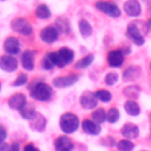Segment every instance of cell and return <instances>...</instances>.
I'll list each match as a JSON object with an SVG mask.
<instances>
[{
	"instance_id": "1",
	"label": "cell",
	"mask_w": 151,
	"mask_h": 151,
	"mask_svg": "<svg viewBox=\"0 0 151 151\" xmlns=\"http://www.w3.org/2000/svg\"><path fill=\"white\" fill-rule=\"evenodd\" d=\"M29 91H31V97L37 101L47 102L52 97V88L48 83L41 82V81H35L29 86Z\"/></svg>"
},
{
	"instance_id": "2",
	"label": "cell",
	"mask_w": 151,
	"mask_h": 151,
	"mask_svg": "<svg viewBox=\"0 0 151 151\" xmlns=\"http://www.w3.org/2000/svg\"><path fill=\"white\" fill-rule=\"evenodd\" d=\"M48 55H49L50 60L53 61L55 66H58V68H64V66L69 65L74 58V52L70 48H66V47L61 48L57 52H49Z\"/></svg>"
},
{
	"instance_id": "3",
	"label": "cell",
	"mask_w": 151,
	"mask_h": 151,
	"mask_svg": "<svg viewBox=\"0 0 151 151\" xmlns=\"http://www.w3.org/2000/svg\"><path fill=\"white\" fill-rule=\"evenodd\" d=\"M80 126V119L73 113H65L60 117V129L65 134H72Z\"/></svg>"
},
{
	"instance_id": "4",
	"label": "cell",
	"mask_w": 151,
	"mask_h": 151,
	"mask_svg": "<svg viewBox=\"0 0 151 151\" xmlns=\"http://www.w3.org/2000/svg\"><path fill=\"white\" fill-rule=\"evenodd\" d=\"M11 28L13 32L23 35V36H31L33 33V27L31 21L27 20L25 17H15L11 21Z\"/></svg>"
},
{
	"instance_id": "5",
	"label": "cell",
	"mask_w": 151,
	"mask_h": 151,
	"mask_svg": "<svg viewBox=\"0 0 151 151\" xmlns=\"http://www.w3.org/2000/svg\"><path fill=\"white\" fill-rule=\"evenodd\" d=\"M96 8L105 15L110 16V17H119L121 16V9L115 3L107 1V0H98L96 1Z\"/></svg>"
},
{
	"instance_id": "6",
	"label": "cell",
	"mask_w": 151,
	"mask_h": 151,
	"mask_svg": "<svg viewBox=\"0 0 151 151\" xmlns=\"http://www.w3.org/2000/svg\"><path fill=\"white\" fill-rule=\"evenodd\" d=\"M58 35H60V32L57 31L55 25H47L40 31V39L45 44H53L58 40Z\"/></svg>"
},
{
	"instance_id": "7",
	"label": "cell",
	"mask_w": 151,
	"mask_h": 151,
	"mask_svg": "<svg viewBox=\"0 0 151 151\" xmlns=\"http://www.w3.org/2000/svg\"><path fill=\"white\" fill-rule=\"evenodd\" d=\"M127 37L134 42L135 45H143L145 44V39L143 35L139 31L138 23H131L127 27Z\"/></svg>"
},
{
	"instance_id": "8",
	"label": "cell",
	"mask_w": 151,
	"mask_h": 151,
	"mask_svg": "<svg viewBox=\"0 0 151 151\" xmlns=\"http://www.w3.org/2000/svg\"><path fill=\"white\" fill-rule=\"evenodd\" d=\"M98 104V99L96 97V93L93 91H83L80 97V105L83 107V109H94Z\"/></svg>"
},
{
	"instance_id": "9",
	"label": "cell",
	"mask_w": 151,
	"mask_h": 151,
	"mask_svg": "<svg viewBox=\"0 0 151 151\" xmlns=\"http://www.w3.org/2000/svg\"><path fill=\"white\" fill-rule=\"evenodd\" d=\"M17 66H19V63L13 56L4 55L0 57V69H1V70L11 73V72H15L16 69H17Z\"/></svg>"
},
{
	"instance_id": "10",
	"label": "cell",
	"mask_w": 151,
	"mask_h": 151,
	"mask_svg": "<svg viewBox=\"0 0 151 151\" xmlns=\"http://www.w3.org/2000/svg\"><path fill=\"white\" fill-rule=\"evenodd\" d=\"M3 48H4L7 55H17L20 52V41H19V39H16L13 36H8L3 42Z\"/></svg>"
},
{
	"instance_id": "11",
	"label": "cell",
	"mask_w": 151,
	"mask_h": 151,
	"mask_svg": "<svg viewBox=\"0 0 151 151\" xmlns=\"http://www.w3.org/2000/svg\"><path fill=\"white\" fill-rule=\"evenodd\" d=\"M80 78L78 74H66V76H61V77H56L53 80V86L56 88H68L72 86L73 83H76Z\"/></svg>"
},
{
	"instance_id": "12",
	"label": "cell",
	"mask_w": 151,
	"mask_h": 151,
	"mask_svg": "<svg viewBox=\"0 0 151 151\" xmlns=\"http://www.w3.org/2000/svg\"><path fill=\"white\" fill-rule=\"evenodd\" d=\"M125 61V53L119 49H114V50H110L107 53V64L113 68H118L121 66Z\"/></svg>"
},
{
	"instance_id": "13",
	"label": "cell",
	"mask_w": 151,
	"mask_h": 151,
	"mask_svg": "<svg viewBox=\"0 0 151 151\" xmlns=\"http://www.w3.org/2000/svg\"><path fill=\"white\" fill-rule=\"evenodd\" d=\"M123 11L126 12V15L130 17H137L141 15V4L138 0H127L123 4Z\"/></svg>"
},
{
	"instance_id": "14",
	"label": "cell",
	"mask_w": 151,
	"mask_h": 151,
	"mask_svg": "<svg viewBox=\"0 0 151 151\" xmlns=\"http://www.w3.org/2000/svg\"><path fill=\"white\" fill-rule=\"evenodd\" d=\"M21 66L25 70H33L35 69V50H24L21 53Z\"/></svg>"
},
{
	"instance_id": "15",
	"label": "cell",
	"mask_w": 151,
	"mask_h": 151,
	"mask_svg": "<svg viewBox=\"0 0 151 151\" xmlns=\"http://www.w3.org/2000/svg\"><path fill=\"white\" fill-rule=\"evenodd\" d=\"M73 142L69 137L61 135L58 138H56L55 141V149L57 151H72L73 150Z\"/></svg>"
},
{
	"instance_id": "16",
	"label": "cell",
	"mask_w": 151,
	"mask_h": 151,
	"mask_svg": "<svg viewBox=\"0 0 151 151\" xmlns=\"http://www.w3.org/2000/svg\"><path fill=\"white\" fill-rule=\"evenodd\" d=\"M25 104H27V98L23 93H16L13 96H11L9 99H8V106L15 110H20Z\"/></svg>"
},
{
	"instance_id": "17",
	"label": "cell",
	"mask_w": 151,
	"mask_h": 151,
	"mask_svg": "<svg viewBox=\"0 0 151 151\" xmlns=\"http://www.w3.org/2000/svg\"><path fill=\"white\" fill-rule=\"evenodd\" d=\"M121 133L127 139H135L139 135V129L134 123H125L122 126V129H121Z\"/></svg>"
},
{
	"instance_id": "18",
	"label": "cell",
	"mask_w": 151,
	"mask_h": 151,
	"mask_svg": "<svg viewBox=\"0 0 151 151\" xmlns=\"http://www.w3.org/2000/svg\"><path fill=\"white\" fill-rule=\"evenodd\" d=\"M82 130L89 135H98L101 133V126L91 119H85L82 122Z\"/></svg>"
},
{
	"instance_id": "19",
	"label": "cell",
	"mask_w": 151,
	"mask_h": 151,
	"mask_svg": "<svg viewBox=\"0 0 151 151\" xmlns=\"http://www.w3.org/2000/svg\"><path fill=\"white\" fill-rule=\"evenodd\" d=\"M29 126H31V129H33L36 131H42L45 129V126H47V119H45L44 115L36 113L33 115V118L29 119Z\"/></svg>"
},
{
	"instance_id": "20",
	"label": "cell",
	"mask_w": 151,
	"mask_h": 151,
	"mask_svg": "<svg viewBox=\"0 0 151 151\" xmlns=\"http://www.w3.org/2000/svg\"><path fill=\"white\" fill-rule=\"evenodd\" d=\"M53 25L57 28V31L60 32V33H69V32H70V23H69V20L66 17H64V16H58Z\"/></svg>"
},
{
	"instance_id": "21",
	"label": "cell",
	"mask_w": 151,
	"mask_h": 151,
	"mask_svg": "<svg viewBox=\"0 0 151 151\" xmlns=\"http://www.w3.org/2000/svg\"><path fill=\"white\" fill-rule=\"evenodd\" d=\"M125 110L129 115H133V117H137L141 113V107L134 99H129L125 102Z\"/></svg>"
},
{
	"instance_id": "22",
	"label": "cell",
	"mask_w": 151,
	"mask_h": 151,
	"mask_svg": "<svg viewBox=\"0 0 151 151\" xmlns=\"http://www.w3.org/2000/svg\"><path fill=\"white\" fill-rule=\"evenodd\" d=\"M20 115L24 118V119H32L33 118V115L36 114V109H35V105H32V104H28L27 102L25 105H24L23 107H21L20 110Z\"/></svg>"
},
{
	"instance_id": "23",
	"label": "cell",
	"mask_w": 151,
	"mask_h": 151,
	"mask_svg": "<svg viewBox=\"0 0 151 151\" xmlns=\"http://www.w3.org/2000/svg\"><path fill=\"white\" fill-rule=\"evenodd\" d=\"M78 29H80V33L82 37H89L93 33V27H91V24L89 23L88 20H85V19L80 20V23H78Z\"/></svg>"
},
{
	"instance_id": "24",
	"label": "cell",
	"mask_w": 151,
	"mask_h": 151,
	"mask_svg": "<svg viewBox=\"0 0 151 151\" xmlns=\"http://www.w3.org/2000/svg\"><path fill=\"white\" fill-rule=\"evenodd\" d=\"M35 15L39 19H41V20H47V19L50 17L52 13H50V9L48 8L47 4H39L37 8L35 9Z\"/></svg>"
},
{
	"instance_id": "25",
	"label": "cell",
	"mask_w": 151,
	"mask_h": 151,
	"mask_svg": "<svg viewBox=\"0 0 151 151\" xmlns=\"http://www.w3.org/2000/svg\"><path fill=\"white\" fill-rule=\"evenodd\" d=\"M141 76V69L138 66H130L127 68L125 72H123V80L125 81H131V80H135Z\"/></svg>"
},
{
	"instance_id": "26",
	"label": "cell",
	"mask_w": 151,
	"mask_h": 151,
	"mask_svg": "<svg viewBox=\"0 0 151 151\" xmlns=\"http://www.w3.org/2000/svg\"><path fill=\"white\" fill-rule=\"evenodd\" d=\"M93 61H94V55H88V56H85V57L80 58V60L74 64V68L76 69H85V68H88L89 65H91Z\"/></svg>"
},
{
	"instance_id": "27",
	"label": "cell",
	"mask_w": 151,
	"mask_h": 151,
	"mask_svg": "<svg viewBox=\"0 0 151 151\" xmlns=\"http://www.w3.org/2000/svg\"><path fill=\"white\" fill-rule=\"evenodd\" d=\"M91 121H94L96 123L101 125L102 122H105V121H106V111H105L102 107L96 109L93 113H91Z\"/></svg>"
},
{
	"instance_id": "28",
	"label": "cell",
	"mask_w": 151,
	"mask_h": 151,
	"mask_svg": "<svg viewBox=\"0 0 151 151\" xmlns=\"http://www.w3.org/2000/svg\"><path fill=\"white\" fill-rule=\"evenodd\" d=\"M96 97H97L98 101H102V102H109V101H111V98H113L111 93L107 91V90H105V89H99V90H97Z\"/></svg>"
},
{
	"instance_id": "29",
	"label": "cell",
	"mask_w": 151,
	"mask_h": 151,
	"mask_svg": "<svg viewBox=\"0 0 151 151\" xmlns=\"http://www.w3.org/2000/svg\"><path fill=\"white\" fill-rule=\"evenodd\" d=\"M118 119H119V111H118L117 107H111L106 113V121H109L110 123H115Z\"/></svg>"
},
{
	"instance_id": "30",
	"label": "cell",
	"mask_w": 151,
	"mask_h": 151,
	"mask_svg": "<svg viewBox=\"0 0 151 151\" xmlns=\"http://www.w3.org/2000/svg\"><path fill=\"white\" fill-rule=\"evenodd\" d=\"M117 147L119 151H131L134 149V143L129 139H122L117 143Z\"/></svg>"
},
{
	"instance_id": "31",
	"label": "cell",
	"mask_w": 151,
	"mask_h": 151,
	"mask_svg": "<svg viewBox=\"0 0 151 151\" xmlns=\"http://www.w3.org/2000/svg\"><path fill=\"white\" fill-rule=\"evenodd\" d=\"M139 91H141V90H139L138 86H135V85H134V86H129V88L125 89V96L133 99V98H137V97L139 96Z\"/></svg>"
},
{
	"instance_id": "32",
	"label": "cell",
	"mask_w": 151,
	"mask_h": 151,
	"mask_svg": "<svg viewBox=\"0 0 151 151\" xmlns=\"http://www.w3.org/2000/svg\"><path fill=\"white\" fill-rule=\"evenodd\" d=\"M41 65H42V68H44L45 70H52V69L55 68V64H53V61L50 60V57H49V55H48V53L44 56V58H42Z\"/></svg>"
},
{
	"instance_id": "33",
	"label": "cell",
	"mask_w": 151,
	"mask_h": 151,
	"mask_svg": "<svg viewBox=\"0 0 151 151\" xmlns=\"http://www.w3.org/2000/svg\"><path fill=\"white\" fill-rule=\"evenodd\" d=\"M28 82V76L25 73H20L16 77V80L13 81V86H23Z\"/></svg>"
},
{
	"instance_id": "34",
	"label": "cell",
	"mask_w": 151,
	"mask_h": 151,
	"mask_svg": "<svg viewBox=\"0 0 151 151\" xmlns=\"http://www.w3.org/2000/svg\"><path fill=\"white\" fill-rule=\"evenodd\" d=\"M118 81V74L117 73H107L106 77H105V82L107 85H114Z\"/></svg>"
},
{
	"instance_id": "35",
	"label": "cell",
	"mask_w": 151,
	"mask_h": 151,
	"mask_svg": "<svg viewBox=\"0 0 151 151\" xmlns=\"http://www.w3.org/2000/svg\"><path fill=\"white\" fill-rule=\"evenodd\" d=\"M5 138H7V130L4 126L0 125V143H4Z\"/></svg>"
},
{
	"instance_id": "36",
	"label": "cell",
	"mask_w": 151,
	"mask_h": 151,
	"mask_svg": "<svg viewBox=\"0 0 151 151\" xmlns=\"http://www.w3.org/2000/svg\"><path fill=\"white\" fill-rule=\"evenodd\" d=\"M102 143H104V145H107V146H114V145H115V141H114V138H111V137H107V138H105L104 141H102Z\"/></svg>"
},
{
	"instance_id": "37",
	"label": "cell",
	"mask_w": 151,
	"mask_h": 151,
	"mask_svg": "<svg viewBox=\"0 0 151 151\" xmlns=\"http://www.w3.org/2000/svg\"><path fill=\"white\" fill-rule=\"evenodd\" d=\"M24 151H40L39 149H37L35 145H32V143H28L25 147H24Z\"/></svg>"
},
{
	"instance_id": "38",
	"label": "cell",
	"mask_w": 151,
	"mask_h": 151,
	"mask_svg": "<svg viewBox=\"0 0 151 151\" xmlns=\"http://www.w3.org/2000/svg\"><path fill=\"white\" fill-rule=\"evenodd\" d=\"M9 151H20V145H19L17 142H13L9 146Z\"/></svg>"
},
{
	"instance_id": "39",
	"label": "cell",
	"mask_w": 151,
	"mask_h": 151,
	"mask_svg": "<svg viewBox=\"0 0 151 151\" xmlns=\"http://www.w3.org/2000/svg\"><path fill=\"white\" fill-rule=\"evenodd\" d=\"M0 151H9V146L7 143H0Z\"/></svg>"
},
{
	"instance_id": "40",
	"label": "cell",
	"mask_w": 151,
	"mask_h": 151,
	"mask_svg": "<svg viewBox=\"0 0 151 151\" xmlns=\"http://www.w3.org/2000/svg\"><path fill=\"white\" fill-rule=\"evenodd\" d=\"M147 27H149V29H151V17L149 19V21H147Z\"/></svg>"
},
{
	"instance_id": "41",
	"label": "cell",
	"mask_w": 151,
	"mask_h": 151,
	"mask_svg": "<svg viewBox=\"0 0 151 151\" xmlns=\"http://www.w3.org/2000/svg\"><path fill=\"white\" fill-rule=\"evenodd\" d=\"M0 1H5V0H0Z\"/></svg>"
},
{
	"instance_id": "42",
	"label": "cell",
	"mask_w": 151,
	"mask_h": 151,
	"mask_svg": "<svg viewBox=\"0 0 151 151\" xmlns=\"http://www.w3.org/2000/svg\"><path fill=\"white\" fill-rule=\"evenodd\" d=\"M150 69H151V63H150Z\"/></svg>"
},
{
	"instance_id": "43",
	"label": "cell",
	"mask_w": 151,
	"mask_h": 151,
	"mask_svg": "<svg viewBox=\"0 0 151 151\" xmlns=\"http://www.w3.org/2000/svg\"><path fill=\"white\" fill-rule=\"evenodd\" d=\"M0 89H1V85H0Z\"/></svg>"
}]
</instances>
